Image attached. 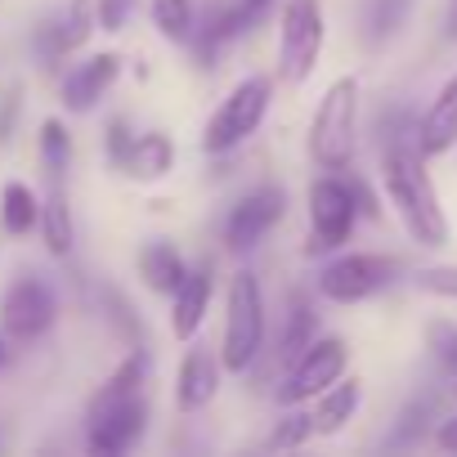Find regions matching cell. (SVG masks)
Here are the masks:
<instances>
[{
	"label": "cell",
	"instance_id": "cell-17",
	"mask_svg": "<svg viewBox=\"0 0 457 457\" xmlns=\"http://www.w3.org/2000/svg\"><path fill=\"white\" fill-rule=\"evenodd\" d=\"M359 403H363V381L359 377H337L328 390H319L310 399V426H314V435H341L354 421Z\"/></svg>",
	"mask_w": 457,
	"mask_h": 457
},
{
	"label": "cell",
	"instance_id": "cell-30",
	"mask_svg": "<svg viewBox=\"0 0 457 457\" xmlns=\"http://www.w3.org/2000/svg\"><path fill=\"white\" fill-rule=\"evenodd\" d=\"M228 10H234V23H238V37H243V32H252L256 23L270 19L274 0H228Z\"/></svg>",
	"mask_w": 457,
	"mask_h": 457
},
{
	"label": "cell",
	"instance_id": "cell-7",
	"mask_svg": "<svg viewBox=\"0 0 457 457\" xmlns=\"http://www.w3.org/2000/svg\"><path fill=\"white\" fill-rule=\"evenodd\" d=\"M399 274V265L390 256L377 252H341L319 270V296L332 305H359L368 296H377L381 287H390Z\"/></svg>",
	"mask_w": 457,
	"mask_h": 457
},
{
	"label": "cell",
	"instance_id": "cell-27",
	"mask_svg": "<svg viewBox=\"0 0 457 457\" xmlns=\"http://www.w3.org/2000/svg\"><path fill=\"white\" fill-rule=\"evenodd\" d=\"M135 5H139V0H95V28H104V32H121L126 19L135 14Z\"/></svg>",
	"mask_w": 457,
	"mask_h": 457
},
{
	"label": "cell",
	"instance_id": "cell-32",
	"mask_svg": "<svg viewBox=\"0 0 457 457\" xmlns=\"http://www.w3.org/2000/svg\"><path fill=\"white\" fill-rule=\"evenodd\" d=\"M430 341H435V354L448 372H457V323H435L430 328Z\"/></svg>",
	"mask_w": 457,
	"mask_h": 457
},
{
	"label": "cell",
	"instance_id": "cell-16",
	"mask_svg": "<svg viewBox=\"0 0 457 457\" xmlns=\"http://www.w3.org/2000/svg\"><path fill=\"white\" fill-rule=\"evenodd\" d=\"M457 148V72L439 86V95L430 99V108L417 117V153L430 162V157H444Z\"/></svg>",
	"mask_w": 457,
	"mask_h": 457
},
{
	"label": "cell",
	"instance_id": "cell-20",
	"mask_svg": "<svg viewBox=\"0 0 457 457\" xmlns=\"http://www.w3.org/2000/svg\"><path fill=\"white\" fill-rule=\"evenodd\" d=\"M37 224H41V193L23 179H10L0 188V228L10 238H28Z\"/></svg>",
	"mask_w": 457,
	"mask_h": 457
},
{
	"label": "cell",
	"instance_id": "cell-29",
	"mask_svg": "<svg viewBox=\"0 0 457 457\" xmlns=\"http://www.w3.org/2000/svg\"><path fill=\"white\" fill-rule=\"evenodd\" d=\"M421 292H435V296H448L457 301V265H435V270H421L417 274Z\"/></svg>",
	"mask_w": 457,
	"mask_h": 457
},
{
	"label": "cell",
	"instance_id": "cell-10",
	"mask_svg": "<svg viewBox=\"0 0 457 457\" xmlns=\"http://www.w3.org/2000/svg\"><path fill=\"white\" fill-rule=\"evenodd\" d=\"M54 314H59L54 292L41 278H19V283L5 287V296H0V332L10 341H23V345L46 337Z\"/></svg>",
	"mask_w": 457,
	"mask_h": 457
},
{
	"label": "cell",
	"instance_id": "cell-9",
	"mask_svg": "<svg viewBox=\"0 0 457 457\" xmlns=\"http://www.w3.org/2000/svg\"><path fill=\"white\" fill-rule=\"evenodd\" d=\"M283 215H287V193H283L278 184L252 188L247 197L234 202V211H228V220H224V247L234 252V256L261 247V243L274 234V224H278Z\"/></svg>",
	"mask_w": 457,
	"mask_h": 457
},
{
	"label": "cell",
	"instance_id": "cell-13",
	"mask_svg": "<svg viewBox=\"0 0 457 457\" xmlns=\"http://www.w3.org/2000/svg\"><path fill=\"white\" fill-rule=\"evenodd\" d=\"M220 354L206 350V345H188L184 359H179V372H175V408L179 412H202L211 408V399L220 395Z\"/></svg>",
	"mask_w": 457,
	"mask_h": 457
},
{
	"label": "cell",
	"instance_id": "cell-31",
	"mask_svg": "<svg viewBox=\"0 0 457 457\" xmlns=\"http://www.w3.org/2000/svg\"><path fill=\"white\" fill-rule=\"evenodd\" d=\"M130 144H135L130 126H126L121 117H112V121H108V130H104V148H108V162H112V166H121V162H126V153H130Z\"/></svg>",
	"mask_w": 457,
	"mask_h": 457
},
{
	"label": "cell",
	"instance_id": "cell-25",
	"mask_svg": "<svg viewBox=\"0 0 457 457\" xmlns=\"http://www.w3.org/2000/svg\"><path fill=\"white\" fill-rule=\"evenodd\" d=\"M310 439H314L310 412H305L301 403H292V408L274 421V430L265 435V448H270V453H292V448H305Z\"/></svg>",
	"mask_w": 457,
	"mask_h": 457
},
{
	"label": "cell",
	"instance_id": "cell-23",
	"mask_svg": "<svg viewBox=\"0 0 457 457\" xmlns=\"http://www.w3.org/2000/svg\"><path fill=\"white\" fill-rule=\"evenodd\" d=\"M319 337V319H314V310H310V301H292V310L283 314V328H278V345H274V354H278V363L287 368L310 341Z\"/></svg>",
	"mask_w": 457,
	"mask_h": 457
},
{
	"label": "cell",
	"instance_id": "cell-33",
	"mask_svg": "<svg viewBox=\"0 0 457 457\" xmlns=\"http://www.w3.org/2000/svg\"><path fill=\"white\" fill-rule=\"evenodd\" d=\"M435 444L448 448V453H457V417H444V421L435 426Z\"/></svg>",
	"mask_w": 457,
	"mask_h": 457
},
{
	"label": "cell",
	"instance_id": "cell-22",
	"mask_svg": "<svg viewBox=\"0 0 457 457\" xmlns=\"http://www.w3.org/2000/svg\"><path fill=\"white\" fill-rule=\"evenodd\" d=\"M144 386H148V350H130V354L108 372V381L95 390L90 408H108V403L135 399V395H144Z\"/></svg>",
	"mask_w": 457,
	"mask_h": 457
},
{
	"label": "cell",
	"instance_id": "cell-12",
	"mask_svg": "<svg viewBox=\"0 0 457 457\" xmlns=\"http://www.w3.org/2000/svg\"><path fill=\"white\" fill-rule=\"evenodd\" d=\"M117 77H121V54H117V50H104V54H90V59L72 63L68 77H63V86H59L63 108L77 112V117L95 112L99 99L117 86Z\"/></svg>",
	"mask_w": 457,
	"mask_h": 457
},
{
	"label": "cell",
	"instance_id": "cell-6",
	"mask_svg": "<svg viewBox=\"0 0 457 457\" xmlns=\"http://www.w3.org/2000/svg\"><path fill=\"white\" fill-rule=\"evenodd\" d=\"M323 46H328L323 0H287L283 19H278V77L292 86L310 81Z\"/></svg>",
	"mask_w": 457,
	"mask_h": 457
},
{
	"label": "cell",
	"instance_id": "cell-28",
	"mask_svg": "<svg viewBox=\"0 0 457 457\" xmlns=\"http://www.w3.org/2000/svg\"><path fill=\"white\" fill-rule=\"evenodd\" d=\"M408 14V0H372V37H390Z\"/></svg>",
	"mask_w": 457,
	"mask_h": 457
},
{
	"label": "cell",
	"instance_id": "cell-2",
	"mask_svg": "<svg viewBox=\"0 0 457 457\" xmlns=\"http://www.w3.org/2000/svg\"><path fill=\"white\" fill-rule=\"evenodd\" d=\"M265 350V292L252 270H238L224 287V337H220V368L247 377Z\"/></svg>",
	"mask_w": 457,
	"mask_h": 457
},
{
	"label": "cell",
	"instance_id": "cell-26",
	"mask_svg": "<svg viewBox=\"0 0 457 457\" xmlns=\"http://www.w3.org/2000/svg\"><path fill=\"white\" fill-rule=\"evenodd\" d=\"M148 14H153V28L166 41H188L193 19H197V5H193V0H153Z\"/></svg>",
	"mask_w": 457,
	"mask_h": 457
},
{
	"label": "cell",
	"instance_id": "cell-24",
	"mask_svg": "<svg viewBox=\"0 0 457 457\" xmlns=\"http://www.w3.org/2000/svg\"><path fill=\"white\" fill-rule=\"evenodd\" d=\"M37 144H41V166H46V175L59 179V175L68 170V162H72V135H68V126H63L59 117H46Z\"/></svg>",
	"mask_w": 457,
	"mask_h": 457
},
{
	"label": "cell",
	"instance_id": "cell-3",
	"mask_svg": "<svg viewBox=\"0 0 457 457\" xmlns=\"http://www.w3.org/2000/svg\"><path fill=\"white\" fill-rule=\"evenodd\" d=\"M359 99H363V86L350 72L323 90L310 117V162L319 170H350L354 148H359Z\"/></svg>",
	"mask_w": 457,
	"mask_h": 457
},
{
	"label": "cell",
	"instance_id": "cell-14",
	"mask_svg": "<svg viewBox=\"0 0 457 457\" xmlns=\"http://www.w3.org/2000/svg\"><path fill=\"white\" fill-rule=\"evenodd\" d=\"M211 296H215V274H211V265L188 270V274L179 278V287L170 292V337H175V341L188 345V341L202 332V323H206V314H211Z\"/></svg>",
	"mask_w": 457,
	"mask_h": 457
},
{
	"label": "cell",
	"instance_id": "cell-4",
	"mask_svg": "<svg viewBox=\"0 0 457 457\" xmlns=\"http://www.w3.org/2000/svg\"><path fill=\"white\" fill-rule=\"evenodd\" d=\"M270 99H274V81H270V77H256V72L243 77L234 90L215 104V112L206 117V126H202V153H206V157L238 153V148L265 126Z\"/></svg>",
	"mask_w": 457,
	"mask_h": 457
},
{
	"label": "cell",
	"instance_id": "cell-15",
	"mask_svg": "<svg viewBox=\"0 0 457 457\" xmlns=\"http://www.w3.org/2000/svg\"><path fill=\"white\" fill-rule=\"evenodd\" d=\"M95 32V0H68V10H59L41 32H37V50L41 59L59 63L68 54H77Z\"/></svg>",
	"mask_w": 457,
	"mask_h": 457
},
{
	"label": "cell",
	"instance_id": "cell-8",
	"mask_svg": "<svg viewBox=\"0 0 457 457\" xmlns=\"http://www.w3.org/2000/svg\"><path fill=\"white\" fill-rule=\"evenodd\" d=\"M345 363H350V345H345L341 337H314V341L283 368L278 403H283V408L310 403L319 390H328L337 377H345Z\"/></svg>",
	"mask_w": 457,
	"mask_h": 457
},
{
	"label": "cell",
	"instance_id": "cell-5",
	"mask_svg": "<svg viewBox=\"0 0 457 457\" xmlns=\"http://www.w3.org/2000/svg\"><path fill=\"white\" fill-rule=\"evenodd\" d=\"M310 243H305V256H332L350 243L354 234V220H359V206H354V188L341 170H323L314 184H310Z\"/></svg>",
	"mask_w": 457,
	"mask_h": 457
},
{
	"label": "cell",
	"instance_id": "cell-1",
	"mask_svg": "<svg viewBox=\"0 0 457 457\" xmlns=\"http://www.w3.org/2000/svg\"><path fill=\"white\" fill-rule=\"evenodd\" d=\"M381 188L386 202L395 206L399 224L408 228V238L417 247H444L448 243V220L435 193V179L426 170V157L417 153V144H395L381 148Z\"/></svg>",
	"mask_w": 457,
	"mask_h": 457
},
{
	"label": "cell",
	"instance_id": "cell-35",
	"mask_svg": "<svg viewBox=\"0 0 457 457\" xmlns=\"http://www.w3.org/2000/svg\"><path fill=\"white\" fill-rule=\"evenodd\" d=\"M5 363H10V337L0 332V368H5Z\"/></svg>",
	"mask_w": 457,
	"mask_h": 457
},
{
	"label": "cell",
	"instance_id": "cell-11",
	"mask_svg": "<svg viewBox=\"0 0 457 457\" xmlns=\"http://www.w3.org/2000/svg\"><path fill=\"white\" fill-rule=\"evenodd\" d=\"M86 426H90L86 448L95 457H121L126 448L139 444V435L148 426V403H144V395H135V399H121V403H108V408H90Z\"/></svg>",
	"mask_w": 457,
	"mask_h": 457
},
{
	"label": "cell",
	"instance_id": "cell-21",
	"mask_svg": "<svg viewBox=\"0 0 457 457\" xmlns=\"http://www.w3.org/2000/svg\"><path fill=\"white\" fill-rule=\"evenodd\" d=\"M184 274H188V265H184V256L175 252V243H144V247H139V278L148 283V292L170 296Z\"/></svg>",
	"mask_w": 457,
	"mask_h": 457
},
{
	"label": "cell",
	"instance_id": "cell-19",
	"mask_svg": "<svg viewBox=\"0 0 457 457\" xmlns=\"http://www.w3.org/2000/svg\"><path fill=\"white\" fill-rule=\"evenodd\" d=\"M170 166H175V144H170L166 130H144V135H135V144H130V153H126V162H121V170H126L130 179H139V184L166 179Z\"/></svg>",
	"mask_w": 457,
	"mask_h": 457
},
{
	"label": "cell",
	"instance_id": "cell-34",
	"mask_svg": "<svg viewBox=\"0 0 457 457\" xmlns=\"http://www.w3.org/2000/svg\"><path fill=\"white\" fill-rule=\"evenodd\" d=\"M448 37L457 41V0H448Z\"/></svg>",
	"mask_w": 457,
	"mask_h": 457
},
{
	"label": "cell",
	"instance_id": "cell-18",
	"mask_svg": "<svg viewBox=\"0 0 457 457\" xmlns=\"http://www.w3.org/2000/svg\"><path fill=\"white\" fill-rule=\"evenodd\" d=\"M37 234H41V243H46L50 256H72L77 224H72V206H68L63 179H50V193L41 197V224H37Z\"/></svg>",
	"mask_w": 457,
	"mask_h": 457
}]
</instances>
